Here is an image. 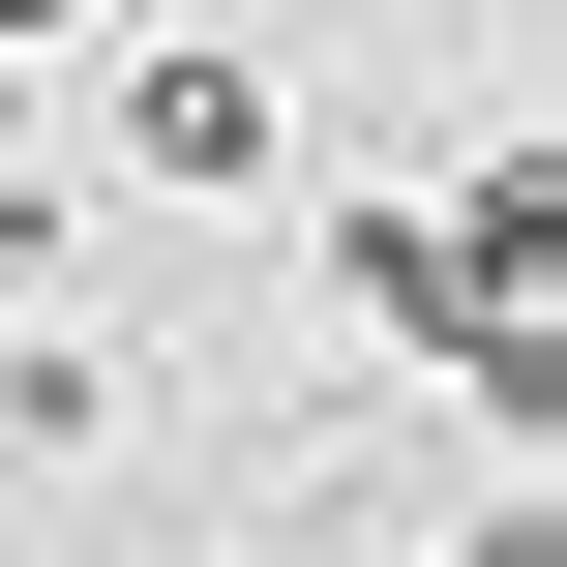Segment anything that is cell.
<instances>
[{"instance_id": "cell-3", "label": "cell", "mask_w": 567, "mask_h": 567, "mask_svg": "<svg viewBox=\"0 0 567 567\" xmlns=\"http://www.w3.org/2000/svg\"><path fill=\"white\" fill-rule=\"evenodd\" d=\"M30 30H90V0H0V60H30Z\"/></svg>"}, {"instance_id": "cell-4", "label": "cell", "mask_w": 567, "mask_h": 567, "mask_svg": "<svg viewBox=\"0 0 567 567\" xmlns=\"http://www.w3.org/2000/svg\"><path fill=\"white\" fill-rule=\"evenodd\" d=\"M0 179H30V60H0Z\"/></svg>"}, {"instance_id": "cell-2", "label": "cell", "mask_w": 567, "mask_h": 567, "mask_svg": "<svg viewBox=\"0 0 567 567\" xmlns=\"http://www.w3.org/2000/svg\"><path fill=\"white\" fill-rule=\"evenodd\" d=\"M449 567H567V508H478V538H449Z\"/></svg>"}, {"instance_id": "cell-1", "label": "cell", "mask_w": 567, "mask_h": 567, "mask_svg": "<svg viewBox=\"0 0 567 567\" xmlns=\"http://www.w3.org/2000/svg\"><path fill=\"white\" fill-rule=\"evenodd\" d=\"M269 150H299V120H269V60H209V30L120 90V179H179V209H269Z\"/></svg>"}]
</instances>
